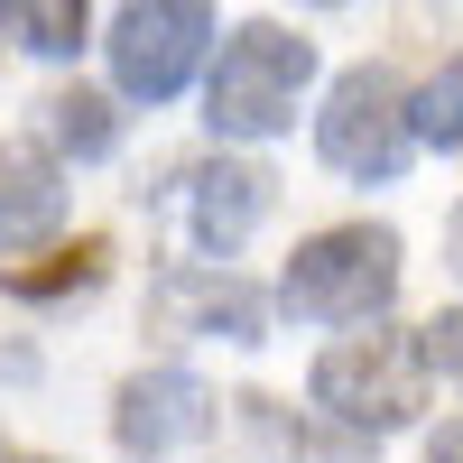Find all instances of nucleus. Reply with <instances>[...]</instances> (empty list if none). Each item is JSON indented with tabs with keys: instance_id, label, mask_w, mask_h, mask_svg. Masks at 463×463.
<instances>
[{
	"instance_id": "16",
	"label": "nucleus",
	"mask_w": 463,
	"mask_h": 463,
	"mask_svg": "<svg viewBox=\"0 0 463 463\" xmlns=\"http://www.w3.org/2000/svg\"><path fill=\"white\" fill-rule=\"evenodd\" d=\"M445 260L463 269V204H454V222H445Z\"/></svg>"
},
{
	"instance_id": "3",
	"label": "nucleus",
	"mask_w": 463,
	"mask_h": 463,
	"mask_svg": "<svg viewBox=\"0 0 463 463\" xmlns=\"http://www.w3.org/2000/svg\"><path fill=\"white\" fill-rule=\"evenodd\" d=\"M316 408L343 417V427H362V436L417 427V408H427V353H417V334H380V325L343 334L316 362Z\"/></svg>"
},
{
	"instance_id": "6",
	"label": "nucleus",
	"mask_w": 463,
	"mask_h": 463,
	"mask_svg": "<svg viewBox=\"0 0 463 463\" xmlns=\"http://www.w3.org/2000/svg\"><path fill=\"white\" fill-rule=\"evenodd\" d=\"M111 436H121L130 463H167L213 436V390L195 371H130L121 399H111Z\"/></svg>"
},
{
	"instance_id": "9",
	"label": "nucleus",
	"mask_w": 463,
	"mask_h": 463,
	"mask_svg": "<svg viewBox=\"0 0 463 463\" xmlns=\"http://www.w3.org/2000/svg\"><path fill=\"white\" fill-rule=\"evenodd\" d=\"M65 222V167L37 139H0V250H37Z\"/></svg>"
},
{
	"instance_id": "14",
	"label": "nucleus",
	"mask_w": 463,
	"mask_h": 463,
	"mask_svg": "<svg viewBox=\"0 0 463 463\" xmlns=\"http://www.w3.org/2000/svg\"><path fill=\"white\" fill-rule=\"evenodd\" d=\"M417 353H427V371H445L454 390H463V306H445V316L417 334Z\"/></svg>"
},
{
	"instance_id": "13",
	"label": "nucleus",
	"mask_w": 463,
	"mask_h": 463,
	"mask_svg": "<svg viewBox=\"0 0 463 463\" xmlns=\"http://www.w3.org/2000/svg\"><path fill=\"white\" fill-rule=\"evenodd\" d=\"M408 130H417V148H463V56H445L427 93H408Z\"/></svg>"
},
{
	"instance_id": "1",
	"label": "nucleus",
	"mask_w": 463,
	"mask_h": 463,
	"mask_svg": "<svg viewBox=\"0 0 463 463\" xmlns=\"http://www.w3.org/2000/svg\"><path fill=\"white\" fill-rule=\"evenodd\" d=\"M306 84H316V47L288 37L279 19H241L213 56V84H204V121L213 139H279L297 121Z\"/></svg>"
},
{
	"instance_id": "12",
	"label": "nucleus",
	"mask_w": 463,
	"mask_h": 463,
	"mask_svg": "<svg viewBox=\"0 0 463 463\" xmlns=\"http://www.w3.org/2000/svg\"><path fill=\"white\" fill-rule=\"evenodd\" d=\"M47 139L65 148V158H111L121 148V121H111V102L102 93H47Z\"/></svg>"
},
{
	"instance_id": "8",
	"label": "nucleus",
	"mask_w": 463,
	"mask_h": 463,
	"mask_svg": "<svg viewBox=\"0 0 463 463\" xmlns=\"http://www.w3.org/2000/svg\"><path fill=\"white\" fill-rule=\"evenodd\" d=\"M167 195L185 213V241H195L204 260H232L260 232V213H269V176L241 167V158H195V167H176Z\"/></svg>"
},
{
	"instance_id": "10",
	"label": "nucleus",
	"mask_w": 463,
	"mask_h": 463,
	"mask_svg": "<svg viewBox=\"0 0 463 463\" xmlns=\"http://www.w3.org/2000/svg\"><path fill=\"white\" fill-rule=\"evenodd\" d=\"M102 269H111V250H102V241H74V250H56L47 269L0 260V288H10V297H28V306H56V297H84V288H102Z\"/></svg>"
},
{
	"instance_id": "7",
	"label": "nucleus",
	"mask_w": 463,
	"mask_h": 463,
	"mask_svg": "<svg viewBox=\"0 0 463 463\" xmlns=\"http://www.w3.org/2000/svg\"><path fill=\"white\" fill-rule=\"evenodd\" d=\"M269 325V297L232 269H167L148 288V334L167 343H260Z\"/></svg>"
},
{
	"instance_id": "5",
	"label": "nucleus",
	"mask_w": 463,
	"mask_h": 463,
	"mask_svg": "<svg viewBox=\"0 0 463 463\" xmlns=\"http://www.w3.org/2000/svg\"><path fill=\"white\" fill-rule=\"evenodd\" d=\"M102 47H111V84L130 102H176L213 47V10L204 0H121Z\"/></svg>"
},
{
	"instance_id": "11",
	"label": "nucleus",
	"mask_w": 463,
	"mask_h": 463,
	"mask_svg": "<svg viewBox=\"0 0 463 463\" xmlns=\"http://www.w3.org/2000/svg\"><path fill=\"white\" fill-rule=\"evenodd\" d=\"M84 10L93 0H0V37L28 56H74L84 47Z\"/></svg>"
},
{
	"instance_id": "18",
	"label": "nucleus",
	"mask_w": 463,
	"mask_h": 463,
	"mask_svg": "<svg viewBox=\"0 0 463 463\" xmlns=\"http://www.w3.org/2000/svg\"><path fill=\"white\" fill-rule=\"evenodd\" d=\"M306 10H334V0H306Z\"/></svg>"
},
{
	"instance_id": "15",
	"label": "nucleus",
	"mask_w": 463,
	"mask_h": 463,
	"mask_svg": "<svg viewBox=\"0 0 463 463\" xmlns=\"http://www.w3.org/2000/svg\"><path fill=\"white\" fill-rule=\"evenodd\" d=\"M427 463H463V417H454V427H445V436L427 445Z\"/></svg>"
},
{
	"instance_id": "2",
	"label": "nucleus",
	"mask_w": 463,
	"mask_h": 463,
	"mask_svg": "<svg viewBox=\"0 0 463 463\" xmlns=\"http://www.w3.org/2000/svg\"><path fill=\"white\" fill-rule=\"evenodd\" d=\"M399 297V232L390 222H334L316 241H297L279 306L306 325H371Z\"/></svg>"
},
{
	"instance_id": "4",
	"label": "nucleus",
	"mask_w": 463,
	"mask_h": 463,
	"mask_svg": "<svg viewBox=\"0 0 463 463\" xmlns=\"http://www.w3.org/2000/svg\"><path fill=\"white\" fill-rule=\"evenodd\" d=\"M316 148L334 176H362V185H390L417 158V130H408V93L390 65H353L334 74V93L316 111Z\"/></svg>"
},
{
	"instance_id": "17",
	"label": "nucleus",
	"mask_w": 463,
	"mask_h": 463,
	"mask_svg": "<svg viewBox=\"0 0 463 463\" xmlns=\"http://www.w3.org/2000/svg\"><path fill=\"white\" fill-rule=\"evenodd\" d=\"M0 463H56V454H28V445H0Z\"/></svg>"
}]
</instances>
